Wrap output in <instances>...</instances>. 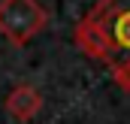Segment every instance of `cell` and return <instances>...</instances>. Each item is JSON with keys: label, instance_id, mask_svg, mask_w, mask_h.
I'll return each mask as SVG.
<instances>
[{"label": "cell", "instance_id": "obj_2", "mask_svg": "<svg viewBox=\"0 0 130 124\" xmlns=\"http://www.w3.org/2000/svg\"><path fill=\"white\" fill-rule=\"evenodd\" d=\"M45 21L48 18L36 0H0V33L15 45L33 39L45 27Z\"/></svg>", "mask_w": 130, "mask_h": 124}, {"label": "cell", "instance_id": "obj_3", "mask_svg": "<svg viewBox=\"0 0 130 124\" xmlns=\"http://www.w3.org/2000/svg\"><path fill=\"white\" fill-rule=\"evenodd\" d=\"M39 106H42V100H39L36 88H30V85H18L15 91L6 97V109H9L12 118H18V121H30L33 115L39 112Z\"/></svg>", "mask_w": 130, "mask_h": 124}, {"label": "cell", "instance_id": "obj_1", "mask_svg": "<svg viewBox=\"0 0 130 124\" xmlns=\"http://www.w3.org/2000/svg\"><path fill=\"white\" fill-rule=\"evenodd\" d=\"M76 42L109 67L130 64V0H100L76 27Z\"/></svg>", "mask_w": 130, "mask_h": 124}]
</instances>
